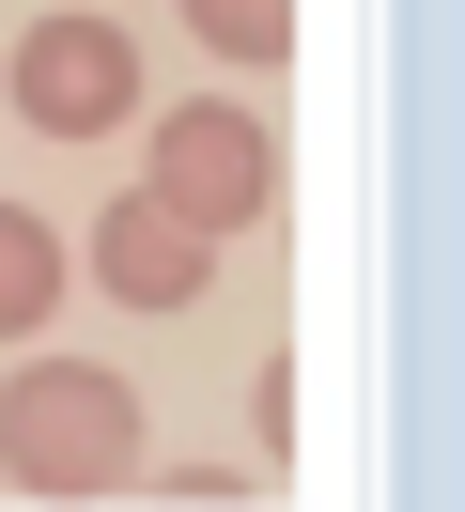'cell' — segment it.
<instances>
[{
	"label": "cell",
	"instance_id": "2",
	"mask_svg": "<svg viewBox=\"0 0 465 512\" xmlns=\"http://www.w3.org/2000/svg\"><path fill=\"white\" fill-rule=\"evenodd\" d=\"M0 94H16V125H47V140H109L124 109H140V47H124L109 16H31L16 63H0Z\"/></svg>",
	"mask_w": 465,
	"mask_h": 512
},
{
	"label": "cell",
	"instance_id": "1",
	"mask_svg": "<svg viewBox=\"0 0 465 512\" xmlns=\"http://www.w3.org/2000/svg\"><path fill=\"white\" fill-rule=\"evenodd\" d=\"M124 466H140V404H124V373H93V357H31V373L0 388V481H16V497H109Z\"/></svg>",
	"mask_w": 465,
	"mask_h": 512
},
{
	"label": "cell",
	"instance_id": "6",
	"mask_svg": "<svg viewBox=\"0 0 465 512\" xmlns=\"http://www.w3.org/2000/svg\"><path fill=\"white\" fill-rule=\"evenodd\" d=\"M186 32H202L217 63H279V47H295V0H186Z\"/></svg>",
	"mask_w": 465,
	"mask_h": 512
},
{
	"label": "cell",
	"instance_id": "5",
	"mask_svg": "<svg viewBox=\"0 0 465 512\" xmlns=\"http://www.w3.org/2000/svg\"><path fill=\"white\" fill-rule=\"evenodd\" d=\"M31 326H62V233L0 202V342H31Z\"/></svg>",
	"mask_w": 465,
	"mask_h": 512
},
{
	"label": "cell",
	"instance_id": "4",
	"mask_svg": "<svg viewBox=\"0 0 465 512\" xmlns=\"http://www.w3.org/2000/svg\"><path fill=\"white\" fill-rule=\"evenodd\" d=\"M93 280H109L124 311H186V295L217 280V233L186 218L171 187H140V202H109V218H93Z\"/></svg>",
	"mask_w": 465,
	"mask_h": 512
},
{
	"label": "cell",
	"instance_id": "3",
	"mask_svg": "<svg viewBox=\"0 0 465 512\" xmlns=\"http://www.w3.org/2000/svg\"><path fill=\"white\" fill-rule=\"evenodd\" d=\"M155 187H171L202 233H248V218L279 202V140H264V109H233V94H186L171 125H155Z\"/></svg>",
	"mask_w": 465,
	"mask_h": 512
}]
</instances>
